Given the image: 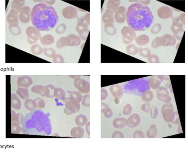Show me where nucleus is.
<instances>
[{"mask_svg":"<svg viewBox=\"0 0 188 152\" xmlns=\"http://www.w3.org/2000/svg\"><path fill=\"white\" fill-rule=\"evenodd\" d=\"M126 52L130 55H135L138 52V49L136 46L133 45H131L126 47Z\"/></svg>","mask_w":188,"mask_h":152,"instance_id":"nucleus-39","label":"nucleus"},{"mask_svg":"<svg viewBox=\"0 0 188 152\" xmlns=\"http://www.w3.org/2000/svg\"><path fill=\"white\" fill-rule=\"evenodd\" d=\"M180 22H181L184 25L185 24V13H183L178 16Z\"/></svg>","mask_w":188,"mask_h":152,"instance_id":"nucleus-57","label":"nucleus"},{"mask_svg":"<svg viewBox=\"0 0 188 152\" xmlns=\"http://www.w3.org/2000/svg\"><path fill=\"white\" fill-rule=\"evenodd\" d=\"M88 27V25L87 22L82 20L80 18L78 19L76 30L82 40H85L87 39L89 32Z\"/></svg>","mask_w":188,"mask_h":152,"instance_id":"nucleus-8","label":"nucleus"},{"mask_svg":"<svg viewBox=\"0 0 188 152\" xmlns=\"http://www.w3.org/2000/svg\"><path fill=\"white\" fill-rule=\"evenodd\" d=\"M36 103L37 107L39 109H43L46 106V102L43 99L37 98L35 100Z\"/></svg>","mask_w":188,"mask_h":152,"instance_id":"nucleus-44","label":"nucleus"},{"mask_svg":"<svg viewBox=\"0 0 188 152\" xmlns=\"http://www.w3.org/2000/svg\"><path fill=\"white\" fill-rule=\"evenodd\" d=\"M141 121L140 117L138 114H133L127 120V125L131 128H134L139 124Z\"/></svg>","mask_w":188,"mask_h":152,"instance_id":"nucleus-17","label":"nucleus"},{"mask_svg":"<svg viewBox=\"0 0 188 152\" xmlns=\"http://www.w3.org/2000/svg\"><path fill=\"white\" fill-rule=\"evenodd\" d=\"M138 52L140 56H142V57L148 58L150 55L151 51L150 49L147 48H139L138 49Z\"/></svg>","mask_w":188,"mask_h":152,"instance_id":"nucleus-41","label":"nucleus"},{"mask_svg":"<svg viewBox=\"0 0 188 152\" xmlns=\"http://www.w3.org/2000/svg\"><path fill=\"white\" fill-rule=\"evenodd\" d=\"M129 27L135 31H145L150 27L154 20V16L148 6L135 3L128 8L126 13Z\"/></svg>","mask_w":188,"mask_h":152,"instance_id":"nucleus-1","label":"nucleus"},{"mask_svg":"<svg viewBox=\"0 0 188 152\" xmlns=\"http://www.w3.org/2000/svg\"><path fill=\"white\" fill-rule=\"evenodd\" d=\"M65 113L67 115L78 113L80 110V103L69 100H67L65 102Z\"/></svg>","mask_w":188,"mask_h":152,"instance_id":"nucleus-9","label":"nucleus"},{"mask_svg":"<svg viewBox=\"0 0 188 152\" xmlns=\"http://www.w3.org/2000/svg\"><path fill=\"white\" fill-rule=\"evenodd\" d=\"M44 89L45 86L42 85L35 86L32 88L33 92L43 95Z\"/></svg>","mask_w":188,"mask_h":152,"instance_id":"nucleus-42","label":"nucleus"},{"mask_svg":"<svg viewBox=\"0 0 188 152\" xmlns=\"http://www.w3.org/2000/svg\"><path fill=\"white\" fill-rule=\"evenodd\" d=\"M67 29L66 25L64 24H61L59 25L56 29V32L57 34H61L64 33Z\"/></svg>","mask_w":188,"mask_h":152,"instance_id":"nucleus-43","label":"nucleus"},{"mask_svg":"<svg viewBox=\"0 0 188 152\" xmlns=\"http://www.w3.org/2000/svg\"><path fill=\"white\" fill-rule=\"evenodd\" d=\"M162 37L164 38L166 41L165 46H174L176 43V39L174 36L171 35H164Z\"/></svg>","mask_w":188,"mask_h":152,"instance_id":"nucleus-31","label":"nucleus"},{"mask_svg":"<svg viewBox=\"0 0 188 152\" xmlns=\"http://www.w3.org/2000/svg\"><path fill=\"white\" fill-rule=\"evenodd\" d=\"M26 125L28 131L32 135L50 136L52 133L50 118L40 110H36L28 115Z\"/></svg>","mask_w":188,"mask_h":152,"instance_id":"nucleus-3","label":"nucleus"},{"mask_svg":"<svg viewBox=\"0 0 188 152\" xmlns=\"http://www.w3.org/2000/svg\"><path fill=\"white\" fill-rule=\"evenodd\" d=\"M27 101L28 109L29 110L32 111L36 109L37 107L36 103V101L32 100H29Z\"/></svg>","mask_w":188,"mask_h":152,"instance_id":"nucleus-47","label":"nucleus"},{"mask_svg":"<svg viewBox=\"0 0 188 152\" xmlns=\"http://www.w3.org/2000/svg\"><path fill=\"white\" fill-rule=\"evenodd\" d=\"M112 138H123L124 137V134L122 132L119 131H116L114 132L112 134Z\"/></svg>","mask_w":188,"mask_h":152,"instance_id":"nucleus-53","label":"nucleus"},{"mask_svg":"<svg viewBox=\"0 0 188 152\" xmlns=\"http://www.w3.org/2000/svg\"><path fill=\"white\" fill-rule=\"evenodd\" d=\"M102 20L105 23H114V13L109 10H107L103 16Z\"/></svg>","mask_w":188,"mask_h":152,"instance_id":"nucleus-24","label":"nucleus"},{"mask_svg":"<svg viewBox=\"0 0 188 152\" xmlns=\"http://www.w3.org/2000/svg\"><path fill=\"white\" fill-rule=\"evenodd\" d=\"M88 120L85 115L81 114L77 116L75 119V122L79 127H84L87 123Z\"/></svg>","mask_w":188,"mask_h":152,"instance_id":"nucleus-30","label":"nucleus"},{"mask_svg":"<svg viewBox=\"0 0 188 152\" xmlns=\"http://www.w3.org/2000/svg\"><path fill=\"white\" fill-rule=\"evenodd\" d=\"M9 30L10 33L14 36H19L22 32L21 28L17 23L10 24Z\"/></svg>","mask_w":188,"mask_h":152,"instance_id":"nucleus-33","label":"nucleus"},{"mask_svg":"<svg viewBox=\"0 0 188 152\" xmlns=\"http://www.w3.org/2000/svg\"><path fill=\"white\" fill-rule=\"evenodd\" d=\"M104 30L107 34L113 36L117 33V30L113 24L106 23L105 25Z\"/></svg>","mask_w":188,"mask_h":152,"instance_id":"nucleus-34","label":"nucleus"},{"mask_svg":"<svg viewBox=\"0 0 188 152\" xmlns=\"http://www.w3.org/2000/svg\"><path fill=\"white\" fill-rule=\"evenodd\" d=\"M55 87L53 85L49 84L45 86L43 95L48 98H53L54 97V90Z\"/></svg>","mask_w":188,"mask_h":152,"instance_id":"nucleus-25","label":"nucleus"},{"mask_svg":"<svg viewBox=\"0 0 188 152\" xmlns=\"http://www.w3.org/2000/svg\"><path fill=\"white\" fill-rule=\"evenodd\" d=\"M157 130L156 125L154 124L151 125L149 130L146 133L147 137L149 138H154L157 135Z\"/></svg>","mask_w":188,"mask_h":152,"instance_id":"nucleus-38","label":"nucleus"},{"mask_svg":"<svg viewBox=\"0 0 188 152\" xmlns=\"http://www.w3.org/2000/svg\"><path fill=\"white\" fill-rule=\"evenodd\" d=\"M145 137V134L142 131L137 130L133 134V138H143Z\"/></svg>","mask_w":188,"mask_h":152,"instance_id":"nucleus-52","label":"nucleus"},{"mask_svg":"<svg viewBox=\"0 0 188 152\" xmlns=\"http://www.w3.org/2000/svg\"><path fill=\"white\" fill-rule=\"evenodd\" d=\"M86 130L88 135L90 136V122L87 123L86 125Z\"/></svg>","mask_w":188,"mask_h":152,"instance_id":"nucleus-58","label":"nucleus"},{"mask_svg":"<svg viewBox=\"0 0 188 152\" xmlns=\"http://www.w3.org/2000/svg\"><path fill=\"white\" fill-rule=\"evenodd\" d=\"M122 35V40L124 43L129 44L132 43L136 38V35L135 31L128 26L123 28L121 32Z\"/></svg>","mask_w":188,"mask_h":152,"instance_id":"nucleus-7","label":"nucleus"},{"mask_svg":"<svg viewBox=\"0 0 188 152\" xmlns=\"http://www.w3.org/2000/svg\"><path fill=\"white\" fill-rule=\"evenodd\" d=\"M132 110V107L130 104H128L125 106L123 110V114L125 115H128L131 113Z\"/></svg>","mask_w":188,"mask_h":152,"instance_id":"nucleus-51","label":"nucleus"},{"mask_svg":"<svg viewBox=\"0 0 188 152\" xmlns=\"http://www.w3.org/2000/svg\"><path fill=\"white\" fill-rule=\"evenodd\" d=\"M31 9L29 7L26 6L21 10L19 13V19L21 22L27 24L30 21Z\"/></svg>","mask_w":188,"mask_h":152,"instance_id":"nucleus-11","label":"nucleus"},{"mask_svg":"<svg viewBox=\"0 0 188 152\" xmlns=\"http://www.w3.org/2000/svg\"><path fill=\"white\" fill-rule=\"evenodd\" d=\"M31 19L33 26L39 31H47L55 27L59 17L53 7L39 3L33 8Z\"/></svg>","mask_w":188,"mask_h":152,"instance_id":"nucleus-2","label":"nucleus"},{"mask_svg":"<svg viewBox=\"0 0 188 152\" xmlns=\"http://www.w3.org/2000/svg\"><path fill=\"white\" fill-rule=\"evenodd\" d=\"M40 42L44 46H49L54 43V38L51 35H46L40 39Z\"/></svg>","mask_w":188,"mask_h":152,"instance_id":"nucleus-27","label":"nucleus"},{"mask_svg":"<svg viewBox=\"0 0 188 152\" xmlns=\"http://www.w3.org/2000/svg\"><path fill=\"white\" fill-rule=\"evenodd\" d=\"M158 15L161 19H166L172 18L173 17V11L168 7L163 6L158 10Z\"/></svg>","mask_w":188,"mask_h":152,"instance_id":"nucleus-13","label":"nucleus"},{"mask_svg":"<svg viewBox=\"0 0 188 152\" xmlns=\"http://www.w3.org/2000/svg\"><path fill=\"white\" fill-rule=\"evenodd\" d=\"M163 78V76L161 75L152 76L149 81L151 87L152 89H157L162 82Z\"/></svg>","mask_w":188,"mask_h":152,"instance_id":"nucleus-16","label":"nucleus"},{"mask_svg":"<svg viewBox=\"0 0 188 152\" xmlns=\"http://www.w3.org/2000/svg\"><path fill=\"white\" fill-rule=\"evenodd\" d=\"M53 62L55 63H62L64 62V58L60 54H56L53 58Z\"/></svg>","mask_w":188,"mask_h":152,"instance_id":"nucleus-46","label":"nucleus"},{"mask_svg":"<svg viewBox=\"0 0 188 152\" xmlns=\"http://www.w3.org/2000/svg\"><path fill=\"white\" fill-rule=\"evenodd\" d=\"M119 102H120V100L119 98H115V100H114V102L115 104L118 105L119 104Z\"/></svg>","mask_w":188,"mask_h":152,"instance_id":"nucleus-60","label":"nucleus"},{"mask_svg":"<svg viewBox=\"0 0 188 152\" xmlns=\"http://www.w3.org/2000/svg\"><path fill=\"white\" fill-rule=\"evenodd\" d=\"M150 114L151 117L153 119H154L157 117L159 114V112H158V110L157 107L155 106L152 107V108L150 110Z\"/></svg>","mask_w":188,"mask_h":152,"instance_id":"nucleus-50","label":"nucleus"},{"mask_svg":"<svg viewBox=\"0 0 188 152\" xmlns=\"http://www.w3.org/2000/svg\"><path fill=\"white\" fill-rule=\"evenodd\" d=\"M54 97L61 100L65 102L66 101V93L64 90L61 88H56L54 90Z\"/></svg>","mask_w":188,"mask_h":152,"instance_id":"nucleus-23","label":"nucleus"},{"mask_svg":"<svg viewBox=\"0 0 188 152\" xmlns=\"http://www.w3.org/2000/svg\"><path fill=\"white\" fill-rule=\"evenodd\" d=\"M71 43V39L68 36L62 37L57 40L56 44V47L58 49H61L65 46H70Z\"/></svg>","mask_w":188,"mask_h":152,"instance_id":"nucleus-22","label":"nucleus"},{"mask_svg":"<svg viewBox=\"0 0 188 152\" xmlns=\"http://www.w3.org/2000/svg\"><path fill=\"white\" fill-rule=\"evenodd\" d=\"M62 14L65 18L68 19L77 18L78 17L76 9L72 6L67 7L63 9Z\"/></svg>","mask_w":188,"mask_h":152,"instance_id":"nucleus-12","label":"nucleus"},{"mask_svg":"<svg viewBox=\"0 0 188 152\" xmlns=\"http://www.w3.org/2000/svg\"><path fill=\"white\" fill-rule=\"evenodd\" d=\"M108 96V93L107 90L104 88L101 89V100H103L106 99Z\"/></svg>","mask_w":188,"mask_h":152,"instance_id":"nucleus-55","label":"nucleus"},{"mask_svg":"<svg viewBox=\"0 0 188 152\" xmlns=\"http://www.w3.org/2000/svg\"><path fill=\"white\" fill-rule=\"evenodd\" d=\"M101 113L104 114L105 117L111 118L113 115V112L109 106L106 103H101Z\"/></svg>","mask_w":188,"mask_h":152,"instance_id":"nucleus-26","label":"nucleus"},{"mask_svg":"<svg viewBox=\"0 0 188 152\" xmlns=\"http://www.w3.org/2000/svg\"><path fill=\"white\" fill-rule=\"evenodd\" d=\"M126 10L124 7H121L118 8L115 12L114 18L117 22L119 23H122L126 20Z\"/></svg>","mask_w":188,"mask_h":152,"instance_id":"nucleus-14","label":"nucleus"},{"mask_svg":"<svg viewBox=\"0 0 188 152\" xmlns=\"http://www.w3.org/2000/svg\"><path fill=\"white\" fill-rule=\"evenodd\" d=\"M157 98L162 101L169 102L171 101V98L169 95L168 90L165 88H161L157 92Z\"/></svg>","mask_w":188,"mask_h":152,"instance_id":"nucleus-15","label":"nucleus"},{"mask_svg":"<svg viewBox=\"0 0 188 152\" xmlns=\"http://www.w3.org/2000/svg\"><path fill=\"white\" fill-rule=\"evenodd\" d=\"M68 36L71 39V43L70 46H77L80 45V39L78 36L74 34L68 35Z\"/></svg>","mask_w":188,"mask_h":152,"instance_id":"nucleus-35","label":"nucleus"},{"mask_svg":"<svg viewBox=\"0 0 188 152\" xmlns=\"http://www.w3.org/2000/svg\"><path fill=\"white\" fill-rule=\"evenodd\" d=\"M67 93L69 95V96L67 98V100L73 101L78 103H80L81 101L82 95L79 92L68 91L67 92Z\"/></svg>","mask_w":188,"mask_h":152,"instance_id":"nucleus-18","label":"nucleus"},{"mask_svg":"<svg viewBox=\"0 0 188 152\" xmlns=\"http://www.w3.org/2000/svg\"><path fill=\"white\" fill-rule=\"evenodd\" d=\"M56 50L52 48H45L43 49L44 54L46 56L50 58H53L55 55Z\"/></svg>","mask_w":188,"mask_h":152,"instance_id":"nucleus-40","label":"nucleus"},{"mask_svg":"<svg viewBox=\"0 0 188 152\" xmlns=\"http://www.w3.org/2000/svg\"><path fill=\"white\" fill-rule=\"evenodd\" d=\"M74 85L75 87L82 93L87 94L90 92V83L85 79L80 78V77L75 79L74 81Z\"/></svg>","mask_w":188,"mask_h":152,"instance_id":"nucleus-10","label":"nucleus"},{"mask_svg":"<svg viewBox=\"0 0 188 152\" xmlns=\"http://www.w3.org/2000/svg\"><path fill=\"white\" fill-rule=\"evenodd\" d=\"M166 41L163 37H157L153 40L152 43V46L154 49L165 46Z\"/></svg>","mask_w":188,"mask_h":152,"instance_id":"nucleus-32","label":"nucleus"},{"mask_svg":"<svg viewBox=\"0 0 188 152\" xmlns=\"http://www.w3.org/2000/svg\"><path fill=\"white\" fill-rule=\"evenodd\" d=\"M136 43L139 46H144L148 44L150 42V38L146 35H140L135 38Z\"/></svg>","mask_w":188,"mask_h":152,"instance_id":"nucleus-28","label":"nucleus"},{"mask_svg":"<svg viewBox=\"0 0 188 152\" xmlns=\"http://www.w3.org/2000/svg\"><path fill=\"white\" fill-rule=\"evenodd\" d=\"M31 51L33 54L36 56H39L43 53V49L41 46L38 45H35L32 46Z\"/></svg>","mask_w":188,"mask_h":152,"instance_id":"nucleus-36","label":"nucleus"},{"mask_svg":"<svg viewBox=\"0 0 188 152\" xmlns=\"http://www.w3.org/2000/svg\"><path fill=\"white\" fill-rule=\"evenodd\" d=\"M183 25L180 22L178 16L175 17L173 19V24L171 27V30L174 35L178 40H182L184 31Z\"/></svg>","mask_w":188,"mask_h":152,"instance_id":"nucleus-4","label":"nucleus"},{"mask_svg":"<svg viewBox=\"0 0 188 152\" xmlns=\"http://www.w3.org/2000/svg\"><path fill=\"white\" fill-rule=\"evenodd\" d=\"M110 90L111 94L115 98H121L123 95L122 88L119 84L114 85L111 86Z\"/></svg>","mask_w":188,"mask_h":152,"instance_id":"nucleus-19","label":"nucleus"},{"mask_svg":"<svg viewBox=\"0 0 188 152\" xmlns=\"http://www.w3.org/2000/svg\"><path fill=\"white\" fill-rule=\"evenodd\" d=\"M82 104L86 107L90 106V95H87L82 96Z\"/></svg>","mask_w":188,"mask_h":152,"instance_id":"nucleus-49","label":"nucleus"},{"mask_svg":"<svg viewBox=\"0 0 188 152\" xmlns=\"http://www.w3.org/2000/svg\"><path fill=\"white\" fill-rule=\"evenodd\" d=\"M162 26L160 24H155L151 28V32L152 34H157L161 31Z\"/></svg>","mask_w":188,"mask_h":152,"instance_id":"nucleus-45","label":"nucleus"},{"mask_svg":"<svg viewBox=\"0 0 188 152\" xmlns=\"http://www.w3.org/2000/svg\"><path fill=\"white\" fill-rule=\"evenodd\" d=\"M148 62L149 63H157L159 62V57L156 54H152L150 55L148 57Z\"/></svg>","mask_w":188,"mask_h":152,"instance_id":"nucleus-48","label":"nucleus"},{"mask_svg":"<svg viewBox=\"0 0 188 152\" xmlns=\"http://www.w3.org/2000/svg\"><path fill=\"white\" fill-rule=\"evenodd\" d=\"M80 18L82 20L87 22L88 25H90V13H87L84 16L80 17Z\"/></svg>","mask_w":188,"mask_h":152,"instance_id":"nucleus-56","label":"nucleus"},{"mask_svg":"<svg viewBox=\"0 0 188 152\" xmlns=\"http://www.w3.org/2000/svg\"><path fill=\"white\" fill-rule=\"evenodd\" d=\"M163 119L168 122H171L175 118V113L174 112L173 105L170 103H166L164 104L162 109Z\"/></svg>","mask_w":188,"mask_h":152,"instance_id":"nucleus-5","label":"nucleus"},{"mask_svg":"<svg viewBox=\"0 0 188 152\" xmlns=\"http://www.w3.org/2000/svg\"><path fill=\"white\" fill-rule=\"evenodd\" d=\"M18 12L12 10L8 13L7 17V20L9 23H18Z\"/></svg>","mask_w":188,"mask_h":152,"instance_id":"nucleus-21","label":"nucleus"},{"mask_svg":"<svg viewBox=\"0 0 188 152\" xmlns=\"http://www.w3.org/2000/svg\"><path fill=\"white\" fill-rule=\"evenodd\" d=\"M154 98L153 93L152 91L149 90L146 91L142 95V99L143 101L149 102L152 101Z\"/></svg>","mask_w":188,"mask_h":152,"instance_id":"nucleus-37","label":"nucleus"},{"mask_svg":"<svg viewBox=\"0 0 188 152\" xmlns=\"http://www.w3.org/2000/svg\"><path fill=\"white\" fill-rule=\"evenodd\" d=\"M113 126L116 128H122L127 125V120L123 118H116L113 122Z\"/></svg>","mask_w":188,"mask_h":152,"instance_id":"nucleus-29","label":"nucleus"},{"mask_svg":"<svg viewBox=\"0 0 188 152\" xmlns=\"http://www.w3.org/2000/svg\"><path fill=\"white\" fill-rule=\"evenodd\" d=\"M27 36V41L30 44H34L37 42L41 38L39 31L35 27L29 26L26 30Z\"/></svg>","mask_w":188,"mask_h":152,"instance_id":"nucleus-6","label":"nucleus"},{"mask_svg":"<svg viewBox=\"0 0 188 152\" xmlns=\"http://www.w3.org/2000/svg\"><path fill=\"white\" fill-rule=\"evenodd\" d=\"M69 76L74 79L80 77V75H70Z\"/></svg>","mask_w":188,"mask_h":152,"instance_id":"nucleus-59","label":"nucleus"},{"mask_svg":"<svg viewBox=\"0 0 188 152\" xmlns=\"http://www.w3.org/2000/svg\"><path fill=\"white\" fill-rule=\"evenodd\" d=\"M150 103H147L143 104L141 107V109L142 110L147 113L149 112L150 110Z\"/></svg>","mask_w":188,"mask_h":152,"instance_id":"nucleus-54","label":"nucleus"},{"mask_svg":"<svg viewBox=\"0 0 188 152\" xmlns=\"http://www.w3.org/2000/svg\"><path fill=\"white\" fill-rule=\"evenodd\" d=\"M85 130L81 127H73L71 129V135L72 137L80 138L84 137Z\"/></svg>","mask_w":188,"mask_h":152,"instance_id":"nucleus-20","label":"nucleus"},{"mask_svg":"<svg viewBox=\"0 0 188 152\" xmlns=\"http://www.w3.org/2000/svg\"><path fill=\"white\" fill-rule=\"evenodd\" d=\"M179 45H180V43H179L178 44H177V47H176L177 48V49H178V47H179Z\"/></svg>","mask_w":188,"mask_h":152,"instance_id":"nucleus-61","label":"nucleus"}]
</instances>
